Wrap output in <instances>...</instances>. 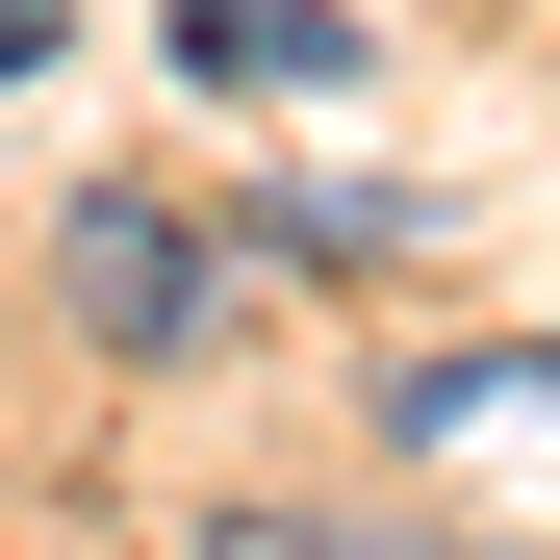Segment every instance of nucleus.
<instances>
[{
    "instance_id": "3",
    "label": "nucleus",
    "mask_w": 560,
    "mask_h": 560,
    "mask_svg": "<svg viewBox=\"0 0 560 560\" xmlns=\"http://www.w3.org/2000/svg\"><path fill=\"white\" fill-rule=\"evenodd\" d=\"M51 51H77V0H0V77H51Z\"/></svg>"
},
{
    "instance_id": "2",
    "label": "nucleus",
    "mask_w": 560,
    "mask_h": 560,
    "mask_svg": "<svg viewBox=\"0 0 560 560\" xmlns=\"http://www.w3.org/2000/svg\"><path fill=\"white\" fill-rule=\"evenodd\" d=\"M178 51H205L230 103H280V77H331V26H280V0H178Z\"/></svg>"
},
{
    "instance_id": "1",
    "label": "nucleus",
    "mask_w": 560,
    "mask_h": 560,
    "mask_svg": "<svg viewBox=\"0 0 560 560\" xmlns=\"http://www.w3.org/2000/svg\"><path fill=\"white\" fill-rule=\"evenodd\" d=\"M77 306H103L128 357H178V331H205V230H178V205H128V178H103V205H77Z\"/></svg>"
},
{
    "instance_id": "4",
    "label": "nucleus",
    "mask_w": 560,
    "mask_h": 560,
    "mask_svg": "<svg viewBox=\"0 0 560 560\" xmlns=\"http://www.w3.org/2000/svg\"><path fill=\"white\" fill-rule=\"evenodd\" d=\"M230 560H408V535H230Z\"/></svg>"
}]
</instances>
